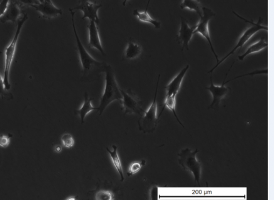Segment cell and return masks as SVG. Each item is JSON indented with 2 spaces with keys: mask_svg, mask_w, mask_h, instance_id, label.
I'll return each mask as SVG.
<instances>
[{
  "mask_svg": "<svg viewBox=\"0 0 274 200\" xmlns=\"http://www.w3.org/2000/svg\"><path fill=\"white\" fill-rule=\"evenodd\" d=\"M176 96H166V98H165V102H164V107H163V109L162 110L161 113H160L159 118L160 117V115L162 114V113L164 112L165 108H167L168 109L171 110L172 113H173L174 117H176V120L178 121V122L181 124L183 127H184V125L182 124L181 121H180L178 117H177V115L176 112Z\"/></svg>",
  "mask_w": 274,
  "mask_h": 200,
  "instance_id": "22",
  "label": "cell"
},
{
  "mask_svg": "<svg viewBox=\"0 0 274 200\" xmlns=\"http://www.w3.org/2000/svg\"><path fill=\"white\" fill-rule=\"evenodd\" d=\"M32 7L45 19L56 18L63 13V10L57 7L53 2L44 1L38 5H34Z\"/></svg>",
  "mask_w": 274,
  "mask_h": 200,
  "instance_id": "12",
  "label": "cell"
},
{
  "mask_svg": "<svg viewBox=\"0 0 274 200\" xmlns=\"http://www.w3.org/2000/svg\"><path fill=\"white\" fill-rule=\"evenodd\" d=\"M198 152L197 149L192 152L189 149H185L178 153V156L179 164L184 170L192 173L195 181L199 184L201 180L202 166L196 158Z\"/></svg>",
  "mask_w": 274,
  "mask_h": 200,
  "instance_id": "4",
  "label": "cell"
},
{
  "mask_svg": "<svg viewBox=\"0 0 274 200\" xmlns=\"http://www.w3.org/2000/svg\"><path fill=\"white\" fill-rule=\"evenodd\" d=\"M21 7L13 0H9L8 6L3 16L0 18V21L2 23H7V22L17 23L19 19L21 18Z\"/></svg>",
  "mask_w": 274,
  "mask_h": 200,
  "instance_id": "14",
  "label": "cell"
},
{
  "mask_svg": "<svg viewBox=\"0 0 274 200\" xmlns=\"http://www.w3.org/2000/svg\"><path fill=\"white\" fill-rule=\"evenodd\" d=\"M12 135H0V147L6 148L9 146Z\"/></svg>",
  "mask_w": 274,
  "mask_h": 200,
  "instance_id": "28",
  "label": "cell"
},
{
  "mask_svg": "<svg viewBox=\"0 0 274 200\" xmlns=\"http://www.w3.org/2000/svg\"><path fill=\"white\" fill-rule=\"evenodd\" d=\"M234 62L232 63L231 67L230 68L228 72L227 73L226 77L224 78V80L223 84L221 86H216L214 85L213 82V80H212V77L211 78V85L207 87V90H208L211 93L212 96H213V101H212L211 104L209 108H218L219 104L221 102V100H223L224 98L226 97L227 95L231 91V89L229 87H226V79L228 77V73L230 70H231L232 66H233Z\"/></svg>",
  "mask_w": 274,
  "mask_h": 200,
  "instance_id": "10",
  "label": "cell"
},
{
  "mask_svg": "<svg viewBox=\"0 0 274 200\" xmlns=\"http://www.w3.org/2000/svg\"><path fill=\"white\" fill-rule=\"evenodd\" d=\"M128 1H129V0H123V6H126V4H127Z\"/></svg>",
  "mask_w": 274,
  "mask_h": 200,
  "instance_id": "32",
  "label": "cell"
},
{
  "mask_svg": "<svg viewBox=\"0 0 274 200\" xmlns=\"http://www.w3.org/2000/svg\"><path fill=\"white\" fill-rule=\"evenodd\" d=\"M158 187L155 186L153 187L151 191V194H150V196H151V199L152 200H157L159 199L158 197Z\"/></svg>",
  "mask_w": 274,
  "mask_h": 200,
  "instance_id": "30",
  "label": "cell"
},
{
  "mask_svg": "<svg viewBox=\"0 0 274 200\" xmlns=\"http://www.w3.org/2000/svg\"><path fill=\"white\" fill-rule=\"evenodd\" d=\"M88 31V46L90 48L98 50L103 56H105L99 33L97 24L95 21L90 20L87 25Z\"/></svg>",
  "mask_w": 274,
  "mask_h": 200,
  "instance_id": "13",
  "label": "cell"
},
{
  "mask_svg": "<svg viewBox=\"0 0 274 200\" xmlns=\"http://www.w3.org/2000/svg\"><path fill=\"white\" fill-rule=\"evenodd\" d=\"M1 52H0V56H1ZM0 96L2 99H5L6 100L13 99V95L9 92L6 88V86H5L4 79L3 77H2L1 73H0Z\"/></svg>",
  "mask_w": 274,
  "mask_h": 200,
  "instance_id": "23",
  "label": "cell"
},
{
  "mask_svg": "<svg viewBox=\"0 0 274 200\" xmlns=\"http://www.w3.org/2000/svg\"><path fill=\"white\" fill-rule=\"evenodd\" d=\"M13 1L16 2L21 7V9H23L24 7H32L34 6V5H38L41 3L39 0H13Z\"/></svg>",
  "mask_w": 274,
  "mask_h": 200,
  "instance_id": "27",
  "label": "cell"
},
{
  "mask_svg": "<svg viewBox=\"0 0 274 200\" xmlns=\"http://www.w3.org/2000/svg\"><path fill=\"white\" fill-rule=\"evenodd\" d=\"M95 199L97 200H113L114 195L109 191H100L96 194Z\"/></svg>",
  "mask_w": 274,
  "mask_h": 200,
  "instance_id": "26",
  "label": "cell"
},
{
  "mask_svg": "<svg viewBox=\"0 0 274 200\" xmlns=\"http://www.w3.org/2000/svg\"><path fill=\"white\" fill-rule=\"evenodd\" d=\"M214 16H215V13L212 10L207 8L206 7H203V14H202L201 17H200V20L196 25L194 34H201L209 42L211 50L213 52L214 56L216 59L217 63H218L219 61L218 56L217 55L216 51H214L209 31V22Z\"/></svg>",
  "mask_w": 274,
  "mask_h": 200,
  "instance_id": "7",
  "label": "cell"
},
{
  "mask_svg": "<svg viewBox=\"0 0 274 200\" xmlns=\"http://www.w3.org/2000/svg\"><path fill=\"white\" fill-rule=\"evenodd\" d=\"M61 140L63 146L68 148V149H71L75 145V140H74L72 135L69 134V133L63 135L61 138Z\"/></svg>",
  "mask_w": 274,
  "mask_h": 200,
  "instance_id": "25",
  "label": "cell"
},
{
  "mask_svg": "<svg viewBox=\"0 0 274 200\" xmlns=\"http://www.w3.org/2000/svg\"><path fill=\"white\" fill-rule=\"evenodd\" d=\"M28 19V14H23L21 18L19 19L17 23V29L16 33H15L14 38L12 40L5 49L4 51V82L5 86L7 90L11 88V84L9 81V73L11 70L12 61H13L16 53L17 42H18L20 34H21L22 28L24 23Z\"/></svg>",
  "mask_w": 274,
  "mask_h": 200,
  "instance_id": "2",
  "label": "cell"
},
{
  "mask_svg": "<svg viewBox=\"0 0 274 200\" xmlns=\"http://www.w3.org/2000/svg\"><path fill=\"white\" fill-rule=\"evenodd\" d=\"M181 8L182 10L189 9L190 11L196 12L199 17L203 14V6L199 0H183Z\"/></svg>",
  "mask_w": 274,
  "mask_h": 200,
  "instance_id": "21",
  "label": "cell"
},
{
  "mask_svg": "<svg viewBox=\"0 0 274 200\" xmlns=\"http://www.w3.org/2000/svg\"><path fill=\"white\" fill-rule=\"evenodd\" d=\"M189 68L190 65H187L186 67L183 69L181 72L165 86L166 96H177V94L179 92L180 89H181L183 80H184L185 76L186 75L188 70H189Z\"/></svg>",
  "mask_w": 274,
  "mask_h": 200,
  "instance_id": "15",
  "label": "cell"
},
{
  "mask_svg": "<svg viewBox=\"0 0 274 200\" xmlns=\"http://www.w3.org/2000/svg\"><path fill=\"white\" fill-rule=\"evenodd\" d=\"M102 7V4H96L89 0H80V4L75 8L71 9L73 11L78 10L83 12L82 20H84L85 19H88L90 20L95 21L97 24L100 23L98 12L99 9Z\"/></svg>",
  "mask_w": 274,
  "mask_h": 200,
  "instance_id": "9",
  "label": "cell"
},
{
  "mask_svg": "<svg viewBox=\"0 0 274 200\" xmlns=\"http://www.w3.org/2000/svg\"><path fill=\"white\" fill-rule=\"evenodd\" d=\"M104 72L105 74V86L101 98L100 105L98 107L100 115L103 114L106 108L111 103L115 100L120 102L121 100H122L121 88L118 85L112 66L109 65H105L104 68Z\"/></svg>",
  "mask_w": 274,
  "mask_h": 200,
  "instance_id": "1",
  "label": "cell"
},
{
  "mask_svg": "<svg viewBox=\"0 0 274 200\" xmlns=\"http://www.w3.org/2000/svg\"><path fill=\"white\" fill-rule=\"evenodd\" d=\"M181 28H180L178 36H177V41L182 44V51L184 50L185 48L189 51V43L194 35L196 26H190L189 22L184 17L181 16Z\"/></svg>",
  "mask_w": 274,
  "mask_h": 200,
  "instance_id": "11",
  "label": "cell"
},
{
  "mask_svg": "<svg viewBox=\"0 0 274 200\" xmlns=\"http://www.w3.org/2000/svg\"><path fill=\"white\" fill-rule=\"evenodd\" d=\"M93 100V99L89 98L88 93L85 92L84 95V101L83 105L81 106L80 109L76 110V112L80 115L81 123H82V124L84 123L86 116L89 114V113L93 110H98V108L93 107L92 104H91V102H92Z\"/></svg>",
  "mask_w": 274,
  "mask_h": 200,
  "instance_id": "18",
  "label": "cell"
},
{
  "mask_svg": "<svg viewBox=\"0 0 274 200\" xmlns=\"http://www.w3.org/2000/svg\"><path fill=\"white\" fill-rule=\"evenodd\" d=\"M142 53V48L140 44L133 40H129L127 41L123 58L127 60H133L139 58Z\"/></svg>",
  "mask_w": 274,
  "mask_h": 200,
  "instance_id": "16",
  "label": "cell"
},
{
  "mask_svg": "<svg viewBox=\"0 0 274 200\" xmlns=\"http://www.w3.org/2000/svg\"><path fill=\"white\" fill-rule=\"evenodd\" d=\"M233 13L235 14L237 17H239V18L243 20L244 21L248 22V23H251L252 24V26L247 29L244 32L243 34H242V36L239 39L238 43H237L236 46H234V48L232 49L231 52H230L228 55H227L226 57H224V58L222 59L220 61H219L218 62L216 63V66H214V67L209 71V73H211L212 72H213V71L215 70V69L218 67V66L220 65V64L223 63L224 60H226L229 56H231V55H232V54H234V52H235L237 49L242 48V47H243L244 44L247 43V42L250 40V39L253 38V37L255 35V34L257 33L258 32L261 30H265L266 31H268V27L263 25V24H262L263 20L261 18L259 19V20L257 23H253V22L247 20L246 19L238 16V15L236 14L234 12H233Z\"/></svg>",
  "mask_w": 274,
  "mask_h": 200,
  "instance_id": "5",
  "label": "cell"
},
{
  "mask_svg": "<svg viewBox=\"0 0 274 200\" xmlns=\"http://www.w3.org/2000/svg\"><path fill=\"white\" fill-rule=\"evenodd\" d=\"M63 150V148L61 146V145H56L55 147H54V150L56 153H61Z\"/></svg>",
  "mask_w": 274,
  "mask_h": 200,
  "instance_id": "31",
  "label": "cell"
},
{
  "mask_svg": "<svg viewBox=\"0 0 274 200\" xmlns=\"http://www.w3.org/2000/svg\"><path fill=\"white\" fill-rule=\"evenodd\" d=\"M9 2V0H0V18L6 12Z\"/></svg>",
  "mask_w": 274,
  "mask_h": 200,
  "instance_id": "29",
  "label": "cell"
},
{
  "mask_svg": "<svg viewBox=\"0 0 274 200\" xmlns=\"http://www.w3.org/2000/svg\"><path fill=\"white\" fill-rule=\"evenodd\" d=\"M146 164V160H140V161L133 162L132 164L130 165L129 169H128L127 175L128 177L132 176L135 174H137L140 171V169L143 165Z\"/></svg>",
  "mask_w": 274,
  "mask_h": 200,
  "instance_id": "24",
  "label": "cell"
},
{
  "mask_svg": "<svg viewBox=\"0 0 274 200\" xmlns=\"http://www.w3.org/2000/svg\"><path fill=\"white\" fill-rule=\"evenodd\" d=\"M39 1H40L41 2H42L44 1V0H39Z\"/></svg>",
  "mask_w": 274,
  "mask_h": 200,
  "instance_id": "34",
  "label": "cell"
},
{
  "mask_svg": "<svg viewBox=\"0 0 274 200\" xmlns=\"http://www.w3.org/2000/svg\"><path fill=\"white\" fill-rule=\"evenodd\" d=\"M150 2V0L148 1L147 8L144 11H139L138 9H135L134 12H133V14L135 17H137V19L138 20L143 22V23H148L154 26L155 29H159L161 28V22L157 20H155L152 19L151 17H150L149 13H148V7H149Z\"/></svg>",
  "mask_w": 274,
  "mask_h": 200,
  "instance_id": "17",
  "label": "cell"
},
{
  "mask_svg": "<svg viewBox=\"0 0 274 200\" xmlns=\"http://www.w3.org/2000/svg\"><path fill=\"white\" fill-rule=\"evenodd\" d=\"M268 46V42L266 41L265 39H261L260 40L255 42V43L249 46L245 53L242 54L241 56H239V60H244V59H245L247 56L252 54L258 53V52H260L263 50V49L267 48Z\"/></svg>",
  "mask_w": 274,
  "mask_h": 200,
  "instance_id": "19",
  "label": "cell"
},
{
  "mask_svg": "<svg viewBox=\"0 0 274 200\" xmlns=\"http://www.w3.org/2000/svg\"><path fill=\"white\" fill-rule=\"evenodd\" d=\"M112 148L113 150H110L108 148H106V150L110 155L111 160H112L116 170H117L118 174L120 175L121 181L123 182L124 181L125 177L124 174H123L122 162H121L119 155L118 154V147L116 145H113Z\"/></svg>",
  "mask_w": 274,
  "mask_h": 200,
  "instance_id": "20",
  "label": "cell"
},
{
  "mask_svg": "<svg viewBox=\"0 0 274 200\" xmlns=\"http://www.w3.org/2000/svg\"><path fill=\"white\" fill-rule=\"evenodd\" d=\"M44 1H48V2H52L51 0H44Z\"/></svg>",
  "mask_w": 274,
  "mask_h": 200,
  "instance_id": "33",
  "label": "cell"
},
{
  "mask_svg": "<svg viewBox=\"0 0 274 200\" xmlns=\"http://www.w3.org/2000/svg\"><path fill=\"white\" fill-rule=\"evenodd\" d=\"M160 78V75L158 78L154 100L145 115L138 120V128L141 132L145 133L154 132L157 128L158 120H159V117H157V96Z\"/></svg>",
  "mask_w": 274,
  "mask_h": 200,
  "instance_id": "6",
  "label": "cell"
},
{
  "mask_svg": "<svg viewBox=\"0 0 274 200\" xmlns=\"http://www.w3.org/2000/svg\"><path fill=\"white\" fill-rule=\"evenodd\" d=\"M122 94V100L120 103L126 114L142 115L143 112L142 102L136 94L129 89L127 90L120 89Z\"/></svg>",
  "mask_w": 274,
  "mask_h": 200,
  "instance_id": "8",
  "label": "cell"
},
{
  "mask_svg": "<svg viewBox=\"0 0 274 200\" xmlns=\"http://www.w3.org/2000/svg\"><path fill=\"white\" fill-rule=\"evenodd\" d=\"M69 11H70L71 15V20H72L73 31L74 33H75L76 46H77L79 58H80L81 66H82L83 68V72L84 76L87 75L90 73L93 70H95V68L105 67V66L103 65V63L95 60V59L90 55V54L88 53L87 50H86L82 42H81L80 40L77 31H76L75 23V12L73 11L71 9H70Z\"/></svg>",
  "mask_w": 274,
  "mask_h": 200,
  "instance_id": "3",
  "label": "cell"
}]
</instances>
